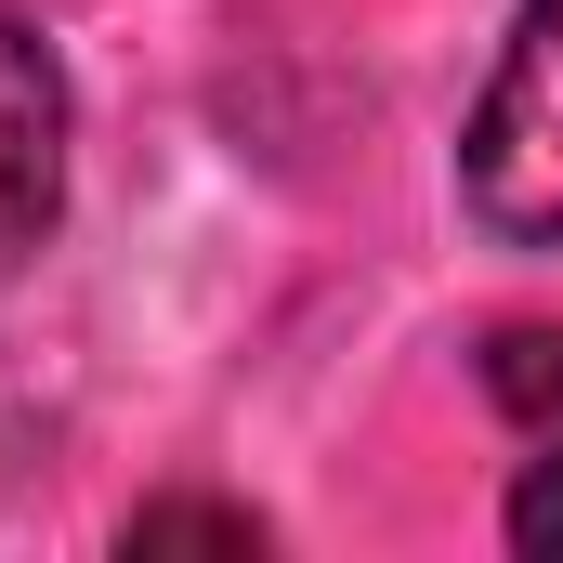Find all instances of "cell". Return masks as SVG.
I'll return each instance as SVG.
<instances>
[{"mask_svg":"<svg viewBox=\"0 0 563 563\" xmlns=\"http://www.w3.org/2000/svg\"><path fill=\"white\" fill-rule=\"evenodd\" d=\"M485 394L538 432H563V328H485Z\"/></svg>","mask_w":563,"mask_h":563,"instance_id":"cell-3","label":"cell"},{"mask_svg":"<svg viewBox=\"0 0 563 563\" xmlns=\"http://www.w3.org/2000/svg\"><path fill=\"white\" fill-rule=\"evenodd\" d=\"M119 551H263V511H236V498H144L132 525H119Z\"/></svg>","mask_w":563,"mask_h":563,"instance_id":"cell-4","label":"cell"},{"mask_svg":"<svg viewBox=\"0 0 563 563\" xmlns=\"http://www.w3.org/2000/svg\"><path fill=\"white\" fill-rule=\"evenodd\" d=\"M498 538L525 563H563V432L525 445V472H511V511H498Z\"/></svg>","mask_w":563,"mask_h":563,"instance_id":"cell-5","label":"cell"},{"mask_svg":"<svg viewBox=\"0 0 563 563\" xmlns=\"http://www.w3.org/2000/svg\"><path fill=\"white\" fill-rule=\"evenodd\" d=\"M459 210L498 250H563V0H525L472 119H459Z\"/></svg>","mask_w":563,"mask_h":563,"instance_id":"cell-1","label":"cell"},{"mask_svg":"<svg viewBox=\"0 0 563 563\" xmlns=\"http://www.w3.org/2000/svg\"><path fill=\"white\" fill-rule=\"evenodd\" d=\"M66 132H79V106H66L53 40L26 13H0V288L26 276L53 250V223H66Z\"/></svg>","mask_w":563,"mask_h":563,"instance_id":"cell-2","label":"cell"}]
</instances>
